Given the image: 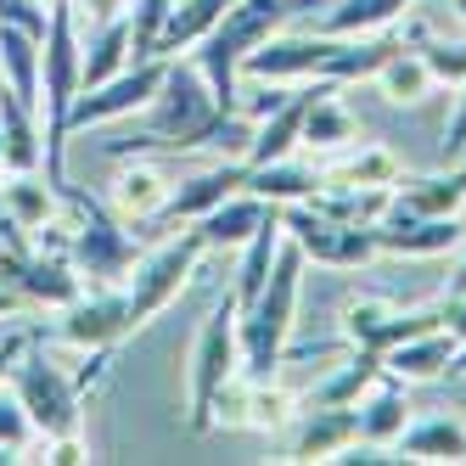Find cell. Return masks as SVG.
Masks as SVG:
<instances>
[{
    "instance_id": "6da1fadb",
    "label": "cell",
    "mask_w": 466,
    "mask_h": 466,
    "mask_svg": "<svg viewBox=\"0 0 466 466\" xmlns=\"http://www.w3.org/2000/svg\"><path fill=\"white\" fill-rule=\"evenodd\" d=\"M85 90V40H79V12L74 0H51V23H46V46H40V113H46V180L62 191L68 186V113L74 96Z\"/></svg>"
},
{
    "instance_id": "7a4b0ae2",
    "label": "cell",
    "mask_w": 466,
    "mask_h": 466,
    "mask_svg": "<svg viewBox=\"0 0 466 466\" xmlns=\"http://www.w3.org/2000/svg\"><path fill=\"white\" fill-rule=\"evenodd\" d=\"M304 253L287 237L276 264H270V281L253 304L242 309V377L253 382H270L281 365H287V349H292V320H298V292H304Z\"/></svg>"
},
{
    "instance_id": "3957f363",
    "label": "cell",
    "mask_w": 466,
    "mask_h": 466,
    "mask_svg": "<svg viewBox=\"0 0 466 466\" xmlns=\"http://www.w3.org/2000/svg\"><path fill=\"white\" fill-rule=\"evenodd\" d=\"M102 371H107V349L96 354V365H90L85 377H68L46 354L40 338H23L12 371H6V388L23 399V410H28V421H35L40 439H56V432H79V421H85V388Z\"/></svg>"
},
{
    "instance_id": "277c9868",
    "label": "cell",
    "mask_w": 466,
    "mask_h": 466,
    "mask_svg": "<svg viewBox=\"0 0 466 466\" xmlns=\"http://www.w3.org/2000/svg\"><path fill=\"white\" fill-rule=\"evenodd\" d=\"M242 309L237 298H219L203 315L191 338V360H186V427L191 432H214V399L230 377H242Z\"/></svg>"
},
{
    "instance_id": "5b68a950",
    "label": "cell",
    "mask_w": 466,
    "mask_h": 466,
    "mask_svg": "<svg viewBox=\"0 0 466 466\" xmlns=\"http://www.w3.org/2000/svg\"><path fill=\"white\" fill-rule=\"evenodd\" d=\"M62 214L74 225L68 230V258L74 270L85 276V287H107V281H124L136 270V237H129V219L107 214V203H96L90 191H79L74 180L62 186Z\"/></svg>"
},
{
    "instance_id": "8992f818",
    "label": "cell",
    "mask_w": 466,
    "mask_h": 466,
    "mask_svg": "<svg viewBox=\"0 0 466 466\" xmlns=\"http://www.w3.org/2000/svg\"><path fill=\"white\" fill-rule=\"evenodd\" d=\"M203 237H197V225L180 230V237H169L163 248H152L147 258H136V276L124 281V304H129V326H147L157 320L163 309L175 304V298L186 292V281L197 276V264H203Z\"/></svg>"
},
{
    "instance_id": "52a82bcc",
    "label": "cell",
    "mask_w": 466,
    "mask_h": 466,
    "mask_svg": "<svg viewBox=\"0 0 466 466\" xmlns=\"http://www.w3.org/2000/svg\"><path fill=\"white\" fill-rule=\"evenodd\" d=\"M287 237L298 242V253L326 264V270H365L377 258V230L371 225H354V219H331L315 203H287L281 208Z\"/></svg>"
},
{
    "instance_id": "ba28073f",
    "label": "cell",
    "mask_w": 466,
    "mask_h": 466,
    "mask_svg": "<svg viewBox=\"0 0 466 466\" xmlns=\"http://www.w3.org/2000/svg\"><path fill=\"white\" fill-rule=\"evenodd\" d=\"M163 74H169V56H147V62H129V68H118L113 79L79 90V96H74V113H68V129L79 136V129H96V124H113V118H129V113L152 107Z\"/></svg>"
},
{
    "instance_id": "9c48e42d",
    "label": "cell",
    "mask_w": 466,
    "mask_h": 466,
    "mask_svg": "<svg viewBox=\"0 0 466 466\" xmlns=\"http://www.w3.org/2000/svg\"><path fill=\"white\" fill-rule=\"evenodd\" d=\"M432 326H444L439 304L405 309V304H388V298H349L343 304V338H349V349H365V354H388L393 343L432 331Z\"/></svg>"
},
{
    "instance_id": "30bf717a",
    "label": "cell",
    "mask_w": 466,
    "mask_h": 466,
    "mask_svg": "<svg viewBox=\"0 0 466 466\" xmlns=\"http://www.w3.org/2000/svg\"><path fill=\"white\" fill-rule=\"evenodd\" d=\"M331 56H338V35H320V28H309V35H292V28H281V35H270L264 46H253V51L242 56V79H270V85L326 79Z\"/></svg>"
},
{
    "instance_id": "8fae6325",
    "label": "cell",
    "mask_w": 466,
    "mask_h": 466,
    "mask_svg": "<svg viewBox=\"0 0 466 466\" xmlns=\"http://www.w3.org/2000/svg\"><path fill=\"white\" fill-rule=\"evenodd\" d=\"M129 331H136V326H129V304H124L118 281L79 292L74 304H62V320H56V338L68 349H85V354L113 349L118 338H129Z\"/></svg>"
},
{
    "instance_id": "7c38bea8",
    "label": "cell",
    "mask_w": 466,
    "mask_h": 466,
    "mask_svg": "<svg viewBox=\"0 0 466 466\" xmlns=\"http://www.w3.org/2000/svg\"><path fill=\"white\" fill-rule=\"evenodd\" d=\"M12 287H17L35 309H62V304H74V298L85 292V276L74 270V258H68V237H46V230H40V242L17 258Z\"/></svg>"
},
{
    "instance_id": "4fadbf2b",
    "label": "cell",
    "mask_w": 466,
    "mask_h": 466,
    "mask_svg": "<svg viewBox=\"0 0 466 466\" xmlns=\"http://www.w3.org/2000/svg\"><path fill=\"white\" fill-rule=\"evenodd\" d=\"M107 186H113V191H107L113 214L129 219V225H157L163 203H169V191H175V180H169V169L157 163V152H124Z\"/></svg>"
},
{
    "instance_id": "5bb4252c",
    "label": "cell",
    "mask_w": 466,
    "mask_h": 466,
    "mask_svg": "<svg viewBox=\"0 0 466 466\" xmlns=\"http://www.w3.org/2000/svg\"><path fill=\"white\" fill-rule=\"evenodd\" d=\"M242 186H248V157H219V163L186 175V180L169 191V203H163L157 225H191V219H203L208 208H219L225 197H237Z\"/></svg>"
},
{
    "instance_id": "9a60e30c",
    "label": "cell",
    "mask_w": 466,
    "mask_h": 466,
    "mask_svg": "<svg viewBox=\"0 0 466 466\" xmlns=\"http://www.w3.org/2000/svg\"><path fill=\"white\" fill-rule=\"evenodd\" d=\"M292 410V393L253 382V377H230L214 399V427H242V432H276Z\"/></svg>"
},
{
    "instance_id": "2e32d148",
    "label": "cell",
    "mask_w": 466,
    "mask_h": 466,
    "mask_svg": "<svg viewBox=\"0 0 466 466\" xmlns=\"http://www.w3.org/2000/svg\"><path fill=\"white\" fill-rule=\"evenodd\" d=\"M371 230H377V253H399V258H432L461 242L455 214H382Z\"/></svg>"
},
{
    "instance_id": "e0dca14e",
    "label": "cell",
    "mask_w": 466,
    "mask_h": 466,
    "mask_svg": "<svg viewBox=\"0 0 466 466\" xmlns=\"http://www.w3.org/2000/svg\"><path fill=\"white\" fill-rule=\"evenodd\" d=\"M320 85H326V79H304V90H292L276 113H264V118L253 124L248 152H242L248 169H258V163H276V157H292V147H304V113H309V102H315ZM331 85H338V79H331Z\"/></svg>"
},
{
    "instance_id": "ac0fdd59",
    "label": "cell",
    "mask_w": 466,
    "mask_h": 466,
    "mask_svg": "<svg viewBox=\"0 0 466 466\" xmlns=\"http://www.w3.org/2000/svg\"><path fill=\"white\" fill-rule=\"evenodd\" d=\"M270 208H276V203H264L258 191L242 186L237 197H225L219 208H208L203 219H191V225H197V237H203L208 253H225V248H230V253H242V242L264 225V214H270Z\"/></svg>"
},
{
    "instance_id": "d6986e66",
    "label": "cell",
    "mask_w": 466,
    "mask_h": 466,
    "mask_svg": "<svg viewBox=\"0 0 466 466\" xmlns=\"http://www.w3.org/2000/svg\"><path fill=\"white\" fill-rule=\"evenodd\" d=\"M466 208V163L455 169H432V175H399L393 180V203L388 214H461Z\"/></svg>"
},
{
    "instance_id": "ffe728a7",
    "label": "cell",
    "mask_w": 466,
    "mask_h": 466,
    "mask_svg": "<svg viewBox=\"0 0 466 466\" xmlns=\"http://www.w3.org/2000/svg\"><path fill=\"white\" fill-rule=\"evenodd\" d=\"M455 338L444 326H432V331H416V338H405V343H393L388 354H382V371L388 377H399V382H444V371H450V360H455Z\"/></svg>"
},
{
    "instance_id": "44dd1931",
    "label": "cell",
    "mask_w": 466,
    "mask_h": 466,
    "mask_svg": "<svg viewBox=\"0 0 466 466\" xmlns=\"http://www.w3.org/2000/svg\"><path fill=\"white\" fill-rule=\"evenodd\" d=\"M354 439H360V410L354 405H309L304 427H298V439H292V461H331Z\"/></svg>"
},
{
    "instance_id": "7402d4cb",
    "label": "cell",
    "mask_w": 466,
    "mask_h": 466,
    "mask_svg": "<svg viewBox=\"0 0 466 466\" xmlns=\"http://www.w3.org/2000/svg\"><path fill=\"white\" fill-rule=\"evenodd\" d=\"M360 439H371V444H399V432L410 427V399H405V382L399 377H377L371 388L360 393Z\"/></svg>"
},
{
    "instance_id": "603a6c76",
    "label": "cell",
    "mask_w": 466,
    "mask_h": 466,
    "mask_svg": "<svg viewBox=\"0 0 466 466\" xmlns=\"http://www.w3.org/2000/svg\"><path fill=\"white\" fill-rule=\"evenodd\" d=\"M281 242H287V225H281V208H270V214H264V225L242 242V264H237V281H230V298H237V309H248L253 298L264 292V281H270V264H276Z\"/></svg>"
},
{
    "instance_id": "cb8c5ba5",
    "label": "cell",
    "mask_w": 466,
    "mask_h": 466,
    "mask_svg": "<svg viewBox=\"0 0 466 466\" xmlns=\"http://www.w3.org/2000/svg\"><path fill=\"white\" fill-rule=\"evenodd\" d=\"M40 46H46L40 35L0 23V85L35 113H40Z\"/></svg>"
},
{
    "instance_id": "d4e9b609",
    "label": "cell",
    "mask_w": 466,
    "mask_h": 466,
    "mask_svg": "<svg viewBox=\"0 0 466 466\" xmlns=\"http://www.w3.org/2000/svg\"><path fill=\"white\" fill-rule=\"evenodd\" d=\"M0 141H6V175H23V169H40V163H46L40 113L23 107L6 85H0Z\"/></svg>"
},
{
    "instance_id": "484cf974",
    "label": "cell",
    "mask_w": 466,
    "mask_h": 466,
    "mask_svg": "<svg viewBox=\"0 0 466 466\" xmlns=\"http://www.w3.org/2000/svg\"><path fill=\"white\" fill-rule=\"evenodd\" d=\"M0 197H6V214L28 230V237H40V230L62 214V191L51 180H40V169H23L12 180H0Z\"/></svg>"
},
{
    "instance_id": "4316f807",
    "label": "cell",
    "mask_w": 466,
    "mask_h": 466,
    "mask_svg": "<svg viewBox=\"0 0 466 466\" xmlns=\"http://www.w3.org/2000/svg\"><path fill=\"white\" fill-rule=\"evenodd\" d=\"M360 141V118L343 107V96H338V85H320L315 90V102H309V113H304V147H315V152H331V147H354Z\"/></svg>"
},
{
    "instance_id": "83f0119b",
    "label": "cell",
    "mask_w": 466,
    "mask_h": 466,
    "mask_svg": "<svg viewBox=\"0 0 466 466\" xmlns=\"http://www.w3.org/2000/svg\"><path fill=\"white\" fill-rule=\"evenodd\" d=\"M410 6L416 0H331L315 28L320 35H382L399 17H410Z\"/></svg>"
},
{
    "instance_id": "f1b7e54d",
    "label": "cell",
    "mask_w": 466,
    "mask_h": 466,
    "mask_svg": "<svg viewBox=\"0 0 466 466\" xmlns=\"http://www.w3.org/2000/svg\"><path fill=\"white\" fill-rule=\"evenodd\" d=\"M320 169H309V163H292V157H276V163H258V169H248V191H258L264 203H309V197L320 191Z\"/></svg>"
},
{
    "instance_id": "f546056e",
    "label": "cell",
    "mask_w": 466,
    "mask_h": 466,
    "mask_svg": "<svg viewBox=\"0 0 466 466\" xmlns=\"http://www.w3.org/2000/svg\"><path fill=\"white\" fill-rule=\"evenodd\" d=\"M405 461H466V421L455 416H427L399 432Z\"/></svg>"
},
{
    "instance_id": "4dcf8cb0",
    "label": "cell",
    "mask_w": 466,
    "mask_h": 466,
    "mask_svg": "<svg viewBox=\"0 0 466 466\" xmlns=\"http://www.w3.org/2000/svg\"><path fill=\"white\" fill-rule=\"evenodd\" d=\"M230 0H175L169 6V23H163V40H157V56H180L191 46L208 40V28L225 17Z\"/></svg>"
},
{
    "instance_id": "1f68e13d",
    "label": "cell",
    "mask_w": 466,
    "mask_h": 466,
    "mask_svg": "<svg viewBox=\"0 0 466 466\" xmlns=\"http://www.w3.org/2000/svg\"><path fill=\"white\" fill-rule=\"evenodd\" d=\"M118 68H129V17L124 12L102 17V28L85 40V90L102 85V79H113Z\"/></svg>"
},
{
    "instance_id": "d6a6232c",
    "label": "cell",
    "mask_w": 466,
    "mask_h": 466,
    "mask_svg": "<svg viewBox=\"0 0 466 466\" xmlns=\"http://www.w3.org/2000/svg\"><path fill=\"white\" fill-rule=\"evenodd\" d=\"M393 180H399V157L377 141H354V152L326 169V186H393Z\"/></svg>"
},
{
    "instance_id": "836d02e7",
    "label": "cell",
    "mask_w": 466,
    "mask_h": 466,
    "mask_svg": "<svg viewBox=\"0 0 466 466\" xmlns=\"http://www.w3.org/2000/svg\"><path fill=\"white\" fill-rule=\"evenodd\" d=\"M377 85H382V96L388 102H399V107H416V102H427V90H432V74H427V62H421V51L416 46H399L382 68H377Z\"/></svg>"
},
{
    "instance_id": "e575fe53",
    "label": "cell",
    "mask_w": 466,
    "mask_h": 466,
    "mask_svg": "<svg viewBox=\"0 0 466 466\" xmlns=\"http://www.w3.org/2000/svg\"><path fill=\"white\" fill-rule=\"evenodd\" d=\"M382 377V354H365V349H354L349 354V365H338L315 393H309V405H360V393L371 388Z\"/></svg>"
},
{
    "instance_id": "d590c367",
    "label": "cell",
    "mask_w": 466,
    "mask_h": 466,
    "mask_svg": "<svg viewBox=\"0 0 466 466\" xmlns=\"http://www.w3.org/2000/svg\"><path fill=\"white\" fill-rule=\"evenodd\" d=\"M169 6H175V0H136V6H124V17H129V62L157 56V40H163V23H169Z\"/></svg>"
},
{
    "instance_id": "8d00e7d4",
    "label": "cell",
    "mask_w": 466,
    "mask_h": 466,
    "mask_svg": "<svg viewBox=\"0 0 466 466\" xmlns=\"http://www.w3.org/2000/svg\"><path fill=\"white\" fill-rule=\"evenodd\" d=\"M416 51H421V62H427L432 85H466V46H461V40H432V35H427Z\"/></svg>"
},
{
    "instance_id": "74e56055",
    "label": "cell",
    "mask_w": 466,
    "mask_h": 466,
    "mask_svg": "<svg viewBox=\"0 0 466 466\" xmlns=\"http://www.w3.org/2000/svg\"><path fill=\"white\" fill-rule=\"evenodd\" d=\"M40 432H35V421H28V410H23V399L12 393V388H0V450H12V455H23L28 444H35Z\"/></svg>"
},
{
    "instance_id": "f35d334b",
    "label": "cell",
    "mask_w": 466,
    "mask_h": 466,
    "mask_svg": "<svg viewBox=\"0 0 466 466\" xmlns=\"http://www.w3.org/2000/svg\"><path fill=\"white\" fill-rule=\"evenodd\" d=\"M0 23L28 28V35L46 40V23H51V0H0Z\"/></svg>"
},
{
    "instance_id": "ab89813d",
    "label": "cell",
    "mask_w": 466,
    "mask_h": 466,
    "mask_svg": "<svg viewBox=\"0 0 466 466\" xmlns=\"http://www.w3.org/2000/svg\"><path fill=\"white\" fill-rule=\"evenodd\" d=\"M46 444V461L51 466H79V461H90V444L79 439V432H56V439H40Z\"/></svg>"
},
{
    "instance_id": "60d3db41",
    "label": "cell",
    "mask_w": 466,
    "mask_h": 466,
    "mask_svg": "<svg viewBox=\"0 0 466 466\" xmlns=\"http://www.w3.org/2000/svg\"><path fill=\"white\" fill-rule=\"evenodd\" d=\"M439 315H444V331L455 343H466V287H455V292H444V304H439Z\"/></svg>"
},
{
    "instance_id": "b9f144b4",
    "label": "cell",
    "mask_w": 466,
    "mask_h": 466,
    "mask_svg": "<svg viewBox=\"0 0 466 466\" xmlns=\"http://www.w3.org/2000/svg\"><path fill=\"white\" fill-rule=\"evenodd\" d=\"M461 152H466V85H461V107L444 129V157H461Z\"/></svg>"
},
{
    "instance_id": "7bdbcfd3",
    "label": "cell",
    "mask_w": 466,
    "mask_h": 466,
    "mask_svg": "<svg viewBox=\"0 0 466 466\" xmlns=\"http://www.w3.org/2000/svg\"><path fill=\"white\" fill-rule=\"evenodd\" d=\"M23 309H28V298H23L6 276H0V315H23Z\"/></svg>"
},
{
    "instance_id": "ee69618b",
    "label": "cell",
    "mask_w": 466,
    "mask_h": 466,
    "mask_svg": "<svg viewBox=\"0 0 466 466\" xmlns=\"http://www.w3.org/2000/svg\"><path fill=\"white\" fill-rule=\"evenodd\" d=\"M85 6H90V17H96V23H102V17L124 12V0H85Z\"/></svg>"
},
{
    "instance_id": "f6af8a7d",
    "label": "cell",
    "mask_w": 466,
    "mask_h": 466,
    "mask_svg": "<svg viewBox=\"0 0 466 466\" xmlns=\"http://www.w3.org/2000/svg\"><path fill=\"white\" fill-rule=\"evenodd\" d=\"M444 377H466V343L455 349V360H450V371H444Z\"/></svg>"
},
{
    "instance_id": "bcb514c9",
    "label": "cell",
    "mask_w": 466,
    "mask_h": 466,
    "mask_svg": "<svg viewBox=\"0 0 466 466\" xmlns=\"http://www.w3.org/2000/svg\"><path fill=\"white\" fill-rule=\"evenodd\" d=\"M450 6H455V17H461V23H466V0H450Z\"/></svg>"
},
{
    "instance_id": "7dc6e473",
    "label": "cell",
    "mask_w": 466,
    "mask_h": 466,
    "mask_svg": "<svg viewBox=\"0 0 466 466\" xmlns=\"http://www.w3.org/2000/svg\"><path fill=\"white\" fill-rule=\"evenodd\" d=\"M455 287H466V264H461V276H455V281H450V292H455Z\"/></svg>"
},
{
    "instance_id": "c3c4849f",
    "label": "cell",
    "mask_w": 466,
    "mask_h": 466,
    "mask_svg": "<svg viewBox=\"0 0 466 466\" xmlns=\"http://www.w3.org/2000/svg\"><path fill=\"white\" fill-rule=\"evenodd\" d=\"M0 175H6V141H0Z\"/></svg>"
}]
</instances>
